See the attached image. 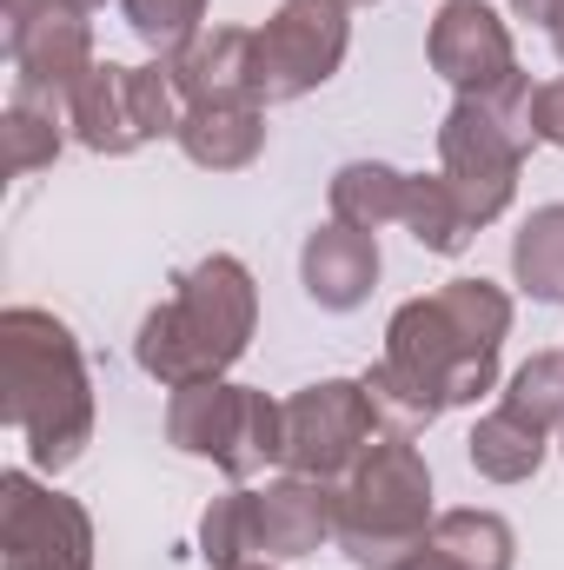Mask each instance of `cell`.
I'll return each mask as SVG.
<instances>
[{"instance_id":"34","label":"cell","mask_w":564,"mask_h":570,"mask_svg":"<svg viewBox=\"0 0 564 570\" xmlns=\"http://www.w3.org/2000/svg\"><path fill=\"white\" fill-rule=\"evenodd\" d=\"M246 570H266V564H246Z\"/></svg>"},{"instance_id":"33","label":"cell","mask_w":564,"mask_h":570,"mask_svg":"<svg viewBox=\"0 0 564 570\" xmlns=\"http://www.w3.org/2000/svg\"><path fill=\"white\" fill-rule=\"evenodd\" d=\"M346 7H379V0H346Z\"/></svg>"},{"instance_id":"18","label":"cell","mask_w":564,"mask_h":570,"mask_svg":"<svg viewBox=\"0 0 564 570\" xmlns=\"http://www.w3.org/2000/svg\"><path fill=\"white\" fill-rule=\"evenodd\" d=\"M406 179L412 173H399V166H386V159H346L339 173H332V219H346V226H359V233H386V226H399L406 219Z\"/></svg>"},{"instance_id":"32","label":"cell","mask_w":564,"mask_h":570,"mask_svg":"<svg viewBox=\"0 0 564 570\" xmlns=\"http://www.w3.org/2000/svg\"><path fill=\"white\" fill-rule=\"evenodd\" d=\"M552 47H558V60H564V20H558V27H552Z\"/></svg>"},{"instance_id":"20","label":"cell","mask_w":564,"mask_h":570,"mask_svg":"<svg viewBox=\"0 0 564 570\" xmlns=\"http://www.w3.org/2000/svg\"><path fill=\"white\" fill-rule=\"evenodd\" d=\"M67 134H74V127H67V107H60V100L7 94V107H0V140H7V173H13V179L54 166L60 146H67Z\"/></svg>"},{"instance_id":"12","label":"cell","mask_w":564,"mask_h":570,"mask_svg":"<svg viewBox=\"0 0 564 570\" xmlns=\"http://www.w3.org/2000/svg\"><path fill=\"white\" fill-rule=\"evenodd\" d=\"M166 67L186 107H266L260 100V27H206Z\"/></svg>"},{"instance_id":"15","label":"cell","mask_w":564,"mask_h":570,"mask_svg":"<svg viewBox=\"0 0 564 570\" xmlns=\"http://www.w3.org/2000/svg\"><path fill=\"white\" fill-rule=\"evenodd\" d=\"M127 73H134V67L100 60V67L67 94V127H74V140L87 146V153H100V159H127V153L146 146L140 120H134V87H127Z\"/></svg>"},{"instance_id":"22","label":"cell","mask_w":564,"mask_h":570,"mask_svg":"<svg viewBox=\"0 0 564 570\" xmlns=\"http://www.w3.org/2000/svg\"><path fill=\"white\" fill-rule=\"evenodd\" d=\"M512 279L538 305H564V199L538 206L512 239Z\"/></svg>"},{"instance_id":"7","label":"cell","mask_w":564,"mask_h":570,"mask_svg":"<svg viewBox=\"0 0 564 570\" xmlns=\"http://www.w3.org/2000/svg\"><path fill=\"white\" fill-rule=\"evenodd\" d=\"M386 358H392L406 379H419L445 412H451V405H478L485 392H498V352L465 345V332L445 318L438 292L406 298V305L392 312V325H386Z\"/></svg>"},{"instance_id":"3","label":"cell","mask_w":564,"mask_h":570,"mask_svg":"<svg viewBox=\"0 0 564 570\" xmlns=\"http://www.w3.org/2000/svg\"><path fill=\"white\" fill-rule=\"evenodd\" d=\"M332 544L359 570H399L431 538V464L412 438H379L339 484Z\"/></svg>"},{"instance_id":"2","label":"cell","mask_w":564,"mask_h":570,"mask_svg":"<svg viewBox=\"0 0 564 570\" xmlns=\"http://www.w3.org/2000/svg\"><path fill=\"white\" fill-rule=\"evenodd\" d=\"M260 325V285L246 273V259L233 253H206L200 266H186L173 279V298L153 305L134 332V358L153 385L179 392L200 379H226Z\"/></svg>"},{"instance_id":"11","label":"cell","mask_w":564,"mask_h":570,"mask_svg":"<svg viewBox=\"0 0 564 570\" xmlns=\"http://www.w3.org/2000/svg\"><path fill=\"white\" fill-rule=\"evenodd\" d=\"M7 60H13V94H40V100H60L100 67L94 60V20L80 7H40L33 20L7 27Z\"/></svg>"},{"instance_id":"19","label":"cell","mask_w":564,"mask_h":570,"mask_svg":"<svg viewBox=\"0 0 564 570\" xmlns=\"http://www.w3.org/2000/svg\"><path fill=\"white\" fill-rule=\"evenodd\" d=\"M425 544H431V551H445L458 570H512V564H518V531H512L498 511H478V504L438 511Z\"/></svg>"},{"instance_id":"17","label":"cell","mask_w":564,"mask_h":570,"mask_svg":"<svg viewBox=\"0 0 564 570\" xmlns=\"http://www.w3.org/2000/svg\"><path fill=\"white\" fill-rule=\"evenodd\" d=\"M465 458H471V471L478 478H492V484H532L538 471H545V458H552V431L525 425L518 412H485L471 438H465Z\"/></svg>"},{"instance_id":"29","label":"cell","mask_w":564,"mask_h":570,"mask_svg":"<svg viewBox=\"0 0 564 570\" xmlns=\"http://www.w3.org/2000/svg\"><path fill=\"white\" fill-rule=\"evenodd\" d=\"M399 570H458V564H451L445 551H431V544H419V551H412V558H406Z\"/></svg>"},{"instance_id":"9","label":"cell","mask_w":564,"mask_h":570,"mask_svg":"<svg viewBox=\"0 0 564 570\" xmlns=\"http://www.w3.org/2000/svg\"><path fill=\"white\" fill-rule=\"evenodd\" d=\"M525 159H532V153L512 140L471 94L451 100V114H445V127H438V173L451 179V193H458V206H465L471 226H492V219L512 213Z\"/></svg>"},{"instance_id":"25","label":"cell","mask_w":564,"mask_h":570,"mask_svg":"<svg viewBox=\"0 0 564 570\" xmlns=\"http://www.w3.org/2000/svg\"><path fill=\"white\" fill-rule=\"evenodd\" d=\"M498 405L518 412L525 425H538V431H564V352H532V358L505 379Z\"/></svg>"},{"instance_id":"16","label":"cell","mask_w":564,"mask_h":570,"mask_svg":"<svg viewBox=\"0 0 564 570\" xmlns=\"http://www.w3.org/2000/svg\"><path fill=\"white\" fill-rule=\"evenodd\" d=\"M173 146L200 173H246L266 153V107H186Z\"/></svg>"},{"instance_id":"26","label":"cell","mask_w":564,"mask_h":570,"mask_svg":"<svg viewBox=\"0 0 564 570\" xmlns=\"http://www.w3.org/2000/svg\"><path fill=\"white\" fill-rule=\"evenodd\" d=\"M120 13L140 33V47H153V60H173L186 40L206 33V0H120Z\"/></svg>"},{"instance_id":"5","label":"cell","mask_w":564,"mask_h":570,"mask_svg":"<svg viewBox=\"0 0 564 570\" xmlns=\"http://www.w3.org/2000/svg\"><path fill=\"white\" fill-rule=\"evenodd\" d=\"M352 53V7L346 0H280L260 27V100L285 107L319 94Z\"/></svg>"},{"instance_id":"1","label":"cell","mask_w":564,"mask_h":570,"mask_svg":"<svg viewBox=\"0 0 564 570\" xmlns=\"http://www.w3.org/2000/svg\"><path fill=\"white\" fill-rule=\"evenodd\" d=\"M0 419L27 438L33 471H67L94 444V379L67 318L40 305L0 312Z\"/></svg>"},{"instance_id":"28","label":"cell","mask_w":564,"mask_h":570,"mask_svg":"<svg viewBox=\"0 0 564 570\" xmlns=\"http://www.w3.org/2000/svg\"><path fill=\"white\" fill-rule=\"evenodd\" d=\"M512 13H518V20H532V27H545V33H552V27H558V20H564V0H512Z\"/></svg>"},{"instance_id":"23","label":"cell","mask_w":564,"mask_h":570,"mask_svg":"<svg viewBox=\"0 0 564 570\" xmlns=\"http://www.w3.org/2000/svg\"><path fill=\"white\" fill-rule=\"evenodd\" d=\"M200 558H206V570L260 564V504H253L246 484H233L226 498L206 504V518H200Z\"/></svg>"},{"instance_id":"27","label":"cell","mask_w":564,"mask_h":570,"mask_svg":"<svg viewBox=\"0 0 564 570\" xmlns=\"http://www.w3.org/2000/svg\"><path fill=\"white\" fill-rule=\"evenodd\" d=\"M538 140L564 146V73L558 80H545V94H538Z\"/></svg>"},{"instance_id":"24","label":"cell","mask_w":564,"mask_h":570,"mask_svg":"<svg viewBox=\"0 0 564 570\" xmlns=\"http://www.w3.org/2000/svg\"><path fill=\"white\" fill-rule=\"evenodd\" d=\"M359 385H366V405H372V419H379V438H425V431L445 419V405L425 392L419 379H406L392 358H379Z\"/></svg>"},{"instance_id":"8","label":"cell","mask_w":564,"mask_h":570,"mask_svg":"<svg viewBox=\"0 0 564 570\" xmlns=\"http://www.w3.org/2000/svg\"><path fill=\"white\" fill-rule=\"evenodd\" d=\"M0 570H94V518L33 471H0Z\"/></svg>"},{"instance_id":"21","label":"cell","mask_w":564,"mask_h":570,"mask_svg":"<svg viewBox=\"0 0 564 570\" xmlns=\"http://www.w3.org/2000/svg\"><path fill=\"white\" fill-rule=\"evenodd\" d=\"M399 226L419 239L425 253H438V259H458L478 239V226L465 219V206H458V193H451L445 173H412L406 179V219Z\"/></svg>"},{"instance_id":"14","label":"cell","mask_w":564,"mask_h":570,"mask_svg":"<svg viewBox=\"0 0 564 570\" xmlns=\"http://www.w3.org/2000/svg\"><path fill=\"white\" fill-rule=\"evenodd\" d=\"M253 504H260V558H312L319 544H332V524H339V498H332V484H319V478H273L266 491H253Z\"/></svg>"},{"instance_id":"31","label":"cell","mask_w":564,"mask_h":570,"mask_svg":"<svg viewBox=\"0 0 564 570\" xmlns=\"http://www.w3.org/2000/svg\"><path fill=\"white\" fill-rule=\"evenodd\" d=\"M60 7H80V13H94V7H107V0H60Z\"/></svg>"},{"instance_id":"6","label":"cell","mask_w":564,"mask_h":570,"mask_svg":"<svg viewBox=\"0 0 564 570\" xmlns=\"http://www.w3.org/2000/svg\"><path fill=\"white\" fill-rule=\"evenodd\" d=\"M280 412H285L280 464L292 471V478L339 484V478L379 444V419H372L359 379H319V385L292 392Z\"/></svg>"},{"instance_id":"30","label":"cell","mask_w":564,"mask_h":570,"mask_svg":"<svg viewBox=\"0 0 564 570\" xmlns=\"http://www.w3.org/2000/svg\"><path fill=\"white\" fill-rule=\"evenodd\" d=\"M40 7H54V0H0V13H7V27H20V20H33Z\"/></svg>"},{"instance_id":"10","label":"cell","mask_w":564,"mask_h":570,"mask_svg":"<svg viewBox=\"0 0 564 570\" xmlns=\"http://www.w3.org/2000/svg\"><path fill=\"white\" fill-rule=\"evenodd\" d=\"M425 60L458 94H485L518 67V40H512V20L492 0H445L425 27Z\"/></svg>"},{"instance_id":"13","label":"cell","mask_w":564,"mask_h":570,"mask_svg":"<svg viewBox=\"0 0 564 570\" xmlns=\"http://www.w3.org/2000/svg\"><path fill=\"white\" fill-rule=\"evenodd\" d=\"M379 233H359L346 219H325L299 246V285L319 312H359L379 285Z\"/></svg>"},{"instance_id":"4","label":"cell","mask_w":564,"mask_h":570,"mask_svg":"<svg viewBox=\"0 0 564 570\" xmlns=\"http://www.w3.org/2000/svg\"><path fill=\"white\" fill-rule=\"evenodd\" d=\"M280 438H285V412L260 385L200 379V385L166 392V444L186 451V458L220 464L233 484H253L266 464H280Z\"/></svg>"}]
</instances>
